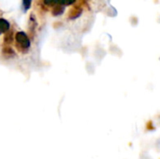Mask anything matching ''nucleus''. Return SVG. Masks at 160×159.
Segmentation results:
<instances>
[{
  "mask_svg": "<svg viewBox=\"0 0 160 159\" xmlns=\"http://www.w3.org/2000/svg\"><path fill=\"white\" fill-rule=\"evenodd\" d=\"M77 0H59V3H61L62 5H64L65 7L68 6H72L76 3Z\"/></svg>",
  "mask_w": 160,
  "mask_h": 159,
  "instance_id": "10",
  "label": "nucleus"
},
{
  "mask_svg": "<svg viewBox=\"0 0 160 159\" xmlns=\"http://www.w3.org/2000/svg\"><path fill=\"white\" fill-rule=\"evenodd\" d=\"M15 38V35L13 33V31L10 29L9 31H8L7 33H5V36H4V43L6 44V46H8L9 44H11L13 42Z\"/></svg>",
  "mask_w": 160,
  "mask_h": 159,
  "instance_id": "6",
  "label": "nucleus"
},
{
  "mask_svg": "<svg viewBox=\"0 0 160 159\" xmlns=\"http://www.w3.org/2000/svg\"><path fill=\"white\" fill-rule=\"evenodd\" d=\"M82 14V7H80V6H74L71 7V9L68 11V20H76L78 19L81 15Z\"/></svg>",
  "mask_w": 160,
  "mask_h": 159,
  "instance_id": "2",
  "label": "nucleus"
},
{
  "mask_svg": "<svg viewBox=\"0 0 160 159\" xmlns=\"http://www.w3.org/2000/svg\"><path fill=\"white\" fill-rule=\"evenodd\" d=\"M1 34H2V33H1V32H0V35H1Z\"/></svg>",
  "mask_w": 160,
  "mask_h": 159,
  "instance_id": "11",
  "label": "nucleus"
},
{
  "mask_svg": "<svg viewBox=\"0 0 160 159\" xmlns=\"http://www.w3.org/2000/svg\"><path fill=\"white\" fill-rule=\"evenodd\" d=\"M2 52L5 56L7 57H12L15 55V52L12 48H10L9 46H5L2 50Z\"/></svg>",
  "mask_w": 160,
  "mask_h": 159,
  "instance_id": "7",
  "label": "nucleus"
},
{
  "mask_svg": "<svg viewBox=\"0 0 160 159\" xmlns=\"http://www.w3.org/2000/svg\"><path fill=\"white\" fill-rule=\"evenodd\" d=\"M10 22L5 18H0V32L3 34L10 30Z\"/></svg>",
  "mask_w": 160,
  "mask_h": 159,
  "instance_id": "5",
  "label": "nucleus"
},
{
  "mask_svg": "<svg viewBox=\"0 0 160 159\" xmlns=\"http://www.w3.org/2000/svg\"><path fill=\"white\" fill-rule=\"evenodd\" d=\"M28 26H29V32L33 35L35 34V31L38 27V22L36 19L35 14H31L29 16V22H28Z\"/></svg>",
  "mask_w": 160,
  "mask_h": 159,
  "instance_id": "4",
  "label": "nucleus"
},
{
  "mask_svg": "<svg viewBox=\"0 0 160 159\" xmlns=\"http://www.w3.org/2000/svg\"><path fill=\"white\" fill-rule=\"evenodd\" d=\"M32 7V0H22V7L23 11L26 12L28 11Z\"/></svg>",
  "mask_w": 160,
  "mask_h": 159,
  "instance_id": "9",
  "label": "nucleus"
},
{
  "mask_svg": "<svg viewBox=\"0 0 160 159\" xmlns=\"http://www.w3.org/2000/svg\"><path fill=\"white\" fill-rule=\"evenodd\" d=\"M65 9H66V7L64 5H62L61 3H58L54 7H52V14L54 17L60 16L65 12Z\"/></svg>",
  "mask_w": 160,
  "mask_h": 159,
  "instance_id": "3",
  "label": "nucleus"
},
{
  "mask_svg": "<svg viewBox=\"0 0 160 159\" xmlns=\"http://www.w3.org/2000/svg\"><path fill=\"white\" fill-rule=\"evenodd\" d=\"M42 3H43V5L46 6V7H54L56 4L59 3V0H42Z\"/></svg>",
  "mask_w": 160,
  "mask_h": 159,
  "instance_id": "8",
  "label": "nucleus"
},
{
  "mask_svg": "<svg viewBox=\"0 0 160 159\" xmlns=\"http://www.w3.org/2000/svg\"><path fill=\"white\" fill-rule=\"evenodd\" d=\"M15 41L17 48L20 49L21 52L27 51L31 47V40L27 34L23 31H18L15 34Z\"/></svg>",
  "mask_w": 160,
  "mask_h": 159,
  "instance_id": "1",
  "label": "nucleus"
}]
</instances>
